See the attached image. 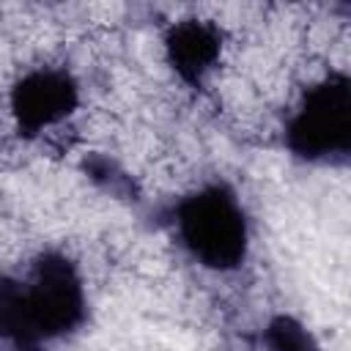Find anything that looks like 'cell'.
I'll use <instances>...</instances> for the list:
<instances>
[{"instance_id":"obj_1","label":"cell","mask_w":351,"mask_h":351,"mask_svg":"<svg viewBox=\"0 0 351 351\" xmlns=\"http://www.w3.org/2000/svg\"><path fill=\"white\" fill-rule=\"evenodd\" d=\"M173 230L181 250L208 271H236L247 261L250 219L239 195L222 181L186 192L173 208Z\"/></svg>"},{"instance_id":"obj_2","label":"cell","mask_w":351,"mask_h":351,"mask_svg":"<svg viewBox=\"0 0 351 351\" xmlns=\"http://www.w3.org/2000/svg\"><path fill=\"white\" fill-rule=\"evenodd\" d=\"M285 148L307 165H340L351 154V80L329 71L310 82L285 118Z\"/></svg>"},{"instance_id":"obj_3","label":"cell","mask_w":351,"mask_h":351,"mask_svg":"<svg viewBox=\"0 0 351 351\" xmlns=\"http://www.w3.org/2000/svg\"><path fill=\"white\" fill-rule=\"evenodd\" d=\"M30 315L44 343L71 337L88 318V291L80 266L60 250L41 252L22 277Z\"/></svg>"},{"instance_id":"obj_4","label":"cell","mask_w":351,"mask_h":351,"mask_svg":"<svg viewBox=\"0 0 351 351\" xmlns=\"http://www.w3.org/2000/svg\"><path fill=\"white\" fill-rule=\"evenodd\" d=\"M77 107L80 82L60 66H36L25 71L8 93V110L22 137H38L60 126L77 112Z\"/></svg>"},{"instance_id":"obj_5","label":"cell","mask_w":351,"mask_h":351,"mask_svg":"<svg viewBox=\"0 0 351 351\" xmlns=\"http://www.w3.org/2000/svg\"><path fill=\"white\" fill-rule=\"evenodd\" d=\"M222 47H225L222 30L214 22L197 16L173 22L162 38V49L170 71L189 88H203L206 80L217 71L222 60Z\"/></svg>"},{"instance_id":"obj_6","label":"cell","mask_w":351,"mask_h":351,"mask_svg":"<svg viewBox=\"0 0 351 351\" xmlns=\"http://www.w3.org/2000/svg\"><path fill=\"white\" fill-rule=\"evenodd\" d=\"M0 346L3 351H41L44 346L22 280L11 274H0Z\"/></svg>"},{"instance_id":"obj_7","label":"cell","mask_w":351,"mask_h":351,"mask_svg":"<svg viewBox=\"0 0 351 351\" xmlns=\"http://www.w3.org/2000/svg\"><path fill=\"white\" fill-rule=\"evenodd\" d=\"M263 351H321L315 335L293 315H271L261 332Z\"/></svg>"}]
</instances>
